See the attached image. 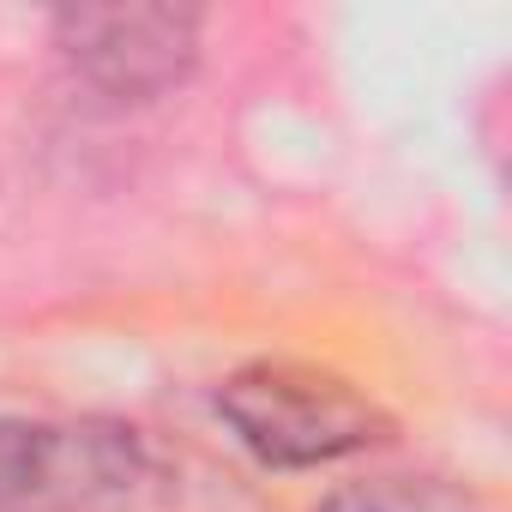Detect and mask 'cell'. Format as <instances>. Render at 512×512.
Returning <instances> with one entry per match:
<instances>
[{
  "label": "cell",
  "instance_id": "obj_1",
  "mask_svg": "<svg viewBox=\"0 0 512 512\" xmlns=\"http://www.w3.org/2000/svg\"><path fill=\"white\" fill-rule=\"evenodd\" d=\"M217 410L253 458L284 470L350 458L386 434V416L374 398H362L350 380L308 362H253L229 374L217 392Z\"/></svg>",
  "mask_w": 512,
  "mask_h": 512
},
{
  "label": "cell",
  "instance_id": "obj_2",
  "mask_svg": "<svg viewBox=\"0 0 512 512\" xmlns=\"http://www.w3.org/2000/svg\"><path fill=\"white\" fill-rule=\"evenodd\" d=\"M61 61L121 103L175 91L199 61V13L187 7H67L55 13Z\"/></svg>",
  "mask_w": 512,
  "mask_h": 512
},
{
  "label": "cell",
  "instance_id": "obj_3",
  "mask_svg": "<svg viewBox=\"0 0 512 512\" xmlns=\"http://www.w3.org/2000/svg\"><path fill=\"white\" fill-rule=\"evenodd\" d=\"M133 476H139V452L115 428L0 422V512L127 494Z\"/></svg>",
  "mask_w": 512,
  "mask_h": 512
},
{
  "label": "cell",
  "instance_id": "obj_4",
  "mask_svg": "<svg viewBox=\"0 0 512 512\" xmlns=\"http://www.w3.org/2000/svg\"><path fill=\"white\" fill-rule=\"evenodd\" d=\"M320 512H476L464 488L440 476H374L356 488H338Z\"/></svg>",
  "mask_w": 512,
  "mask_h": 512
}]
</instances>
